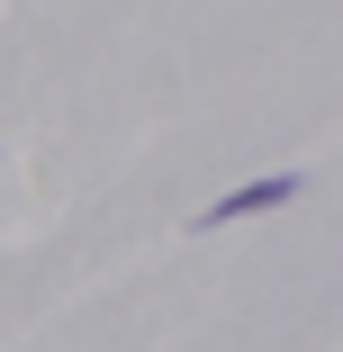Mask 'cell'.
I'll use <instances>...</instances> for the list:
<instances>
[{
  "label": "cell",
  "mask_w": 343,
  "mask_h": 352,
  "mask_svg": "<svg viewBox=\"0 0 343 352\" xmlns=\"http://www.w3.org/2000/svg\"><path fill=\"white\" fill-rule=\"evenodd\" d=\"M298 190H307V172H262V181H244V190L208 199V217H199V226H235V217H262V208H289Z\"/></svg>",
  "instance_id": "6da1fadb"
}]
</instances>
